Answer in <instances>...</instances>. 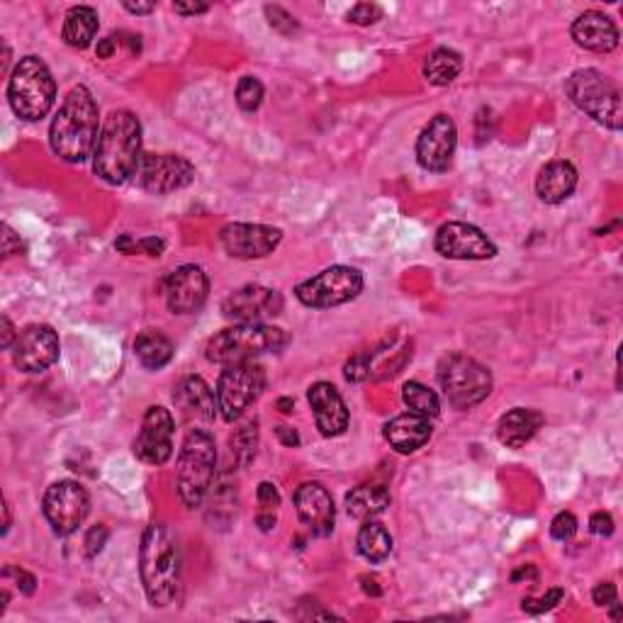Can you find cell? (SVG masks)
<instances>
[{
    "instance_id": "obj_32",
    "label": "cell",
    "mask_w": 623,
    "mask_h": 623,
    "mask_svg": "<svg viewBox=\"0 0 623 623\" xmlns=\"http://www.w3.org/2000/svg\"><path fill=\"white\" fill-rule=\"evenodd\" d=\"M402 400L409 407V412L424 414V417H429V419L439 417V412H441V402H439V397H436V392L429 390V387L422 383H414V380L404 383Z\"/></svg>"
},
{
    "instance_id": "obj_5",
    "label": "cell",
    "mask_w": 623,
    "mask_h": 623,
    "mask_svg": "<svg viewBox=\"0 0 623 623\" xmlns=\"http://www.w3.org/2000/svg\"><path fill=\"white\" fill-rule=\"evenodd\" d=\"M8 100L15 115L25 122H37L49 115L56 100V81L39 56H25L8 81Z\"/></svg>"
},
{
    "instance_id": "obj_45",
    "label": "cell",
    "mask_w": 623,
    "mask_h": 623,
    "mask_svg": "<svg viewBox=\"0 0 623 623\" xmlns=\"http://www.w3.org/2000/svg\"><path fill=\"white\" fill-rule=\"evenodd\" d=\"M20 251H22L20 237L8 227V224H3V256L10 258V256L20 254Z\"/></svg>"
},
{
    "instance_id": "obj_15",
    "label": "cell",
    "mask_w": 623,
    "mask_h": 623,
    "mask_svg": "<svg viewBox=\"0 0 623 623\" xmlns=\"http://www.w3.org/2000/svg\"><path fill=\"white\" fill-rule=\"evenodd\" d=\"M458 147V129L456 122L448 115H436L422 129L417 139V161L426 171L443 173L451 166L453 154Z\"/></svg>"
},
{
    "instance_id": "obj_30",
    "label": "cell",
    "mask_w": 623,
    "mask_h": 623,
    "mask_svg": "<svg viewBox=\"0 0 623 623\" xmlns=\"http://www.w3.org/2000/svg\"><path fill=\"white\" fill-rule=\"evenodd\" d=\"M463 71V56L448 47H439L424 61V78L431 86H448Z\"/></svg>"
},
{
    "instance_id": "obj_2",
    "label": "cell",
    "mask_w": 623,
    "mask_h": 623,
    "mask_svg": "<svg viewBox=\"0 0 623 623\" xmlns=\"http://www.w3.org/2000/svg\"><path fill=\"white\" fill-rule=\"evenodd\" d=\"M98 103L86 86H76L56 112L49 144L66 164H83L98 144Z\"/></svg>"
},
{
    "instance_id": "obj_31",
    "label": "cell",
    "mask_w": 623,
    "mask_h": 623,
    "mask_svg": "<svg viewBox=\"0 0 623 623\" xmlns=\"http://www.w3.org/2000/svg\"><path fill=\"white\" fill-rule=\"evenodd\" d=\"M356 546L358 553H361L368 563H383V560L390 558L392 553V536L383 524L370 519L361 526V531H358Z\"/></svg>"
},
{
    "instance_id": "obj_27",
    "label": "cell",
    "mask_w": 623,
    "mask_h": 623,
    "mask_svg": "<svg viewBox=\"0 0 623 623\" xmlns=\"http://www.w3.org/2000/svg\"><path fill=\"white\" fill-rule=\"evenodd\" d=\"M390 507V492L383 485H358L346 495V512L358 521H370Z\"/></svg>"
},
{
    "instance_id": "obj_48",
    "label": "cell",
    "mask_w": 623,
    "mask_h": 623,
    "mask_svg": "<svg viewBox=\"0 0 623 623\" xmlns=\"http://www.w3.org/2000/svg\"><path fill=\"white\" fill-rule=\"evenodd\" d=\"M173 10H176L178 15H202L210 10V5L207 3H173Z\"/></svg>"
},
{
    "instance_id": "obj_35",
    "label": "cell",
    "mask_w": 623,
    "mask_h": 623,
    "mask_svg": "<svg viewBox=\"0 0 623 623\" xmlns=\"http://www.w3.org/2000/svg\"><path fill=\"white\" fill-rule=\"evenodd\" d=\"M117 251H122V254H149V256H161L164 254V239L159 237H149V239H142V241H134L132 237H122L115 241Z\"/></svg>"
},
{
    "instance_id": "obj_18",
    "label": "cell",
    "mask_w": 623,
    "mask_h": 623,
    "mask_svg": "<svg viewBox=\"0 0 623 623\" xmlns=\"http://www.w3.org/2000/svg\"><path fill=\"white\" fill-rule=\"evenodd\" d=\"M59 336L47 324L27 327L13 346V363L22 373H42L59 361Z\"/></svg>"
},
{
    "instance_id": "obj_29",
    "label": "cell",
    "mask_w": 623,
    "mask_h": 623,
    "mask_svg": "<svg viewBox=\"0 0 623 623\" xmlns=\"http://www.w3.org/2000/svg\"><path fill=\"white\" fill-rule=\"evenodd\" d=\"M134 356L139 358L144 368L159 370L171 363L173 358V344L168 336L161 334L156 329H147L137 336L134 341Z\"/></svg>"
},
{
    "instance_id": "obj_12",
    "label": "cell",
    "mask_w": 623,
    "mask_h": 623,
    "mask_svg": "<svg viewBox=\"0 0 623 623\" xmlns=\"http://www.w3.org/2000/svg\"><path fill=\"white\" fill-rule=\"evenodd\" d=\"M134 183L154 195L176 193L195 181V166L176 154H142Z\"/></svg>"
},
{
    "instance_id": "obj_28",
    "label": "cell",
    "mask_w": 623,
    "mask_h": 623,
    "mask_svg": "<svg viewBox=\"0 0 623 623\" xmlns=\"http://www.w3.org/2000/svg\"><path fill=\"white\" fill-rule=\"evenodd\" d=\"M98 35V13L88 5H76L66 13L64 20V42L74 49H86L91 47V42Z\"/></svg>"
},
{
    "instance_id": "obj_7",
    "label": "cell",
    "mask_w": 623,
    "mask_h": 623,
    "mask_svg": "<svg viewBox=\"0 0 623 623\" xmlns=\"http://www.w3.org/2000/svg\"><path fill=\"white\" fill-rule=\"evenodd\" d=\"M565 93L582 112L609 129H621V91L609 76L597 69L575 71L565 83Z\"/></svg>"
},
{
    "instance_id": "obj_38",
    "label": "cell",
    "mask_w": 623,
    "mask_h": 623,
    "mask_svg": "<svg viewBox=\"0 0 623 623\" xmlns=\"http://www.w3.org/2000/svg\"><path fill=\"white\" fill-rule=\"evenodd\" d=\"M266 15L273 30H278L280 35H293V32H297V22L293 15L285 13V10L278 8V5H266Z\"/></svg>"
},
{
    "instance_id": "obj_22",
    "label": "cell",
    "mask_w": 623,
    "mask_h": 623,
    "mask_svg": "<svg viewBox=\"0 0 623 623\" xmlns=\"http://www.w3.org/2000/svg\"><path fill=\"white\" fill-rule=\"evenodd\" d=\"M572 39L589 52H611L619 47V30L609 15L589 10L572 22Z\"/></svg>"
},
{
    "instance_id": "obj_39",
    "label": "cell",
    "mask_w": 623,
    "mask_h": 623,
    "mask_svg": "<svg viewBox=\"0 0 623 623\" xmlns=\"http://www.w3.org/2000/svg\"><path fill=\"white\" fill-rule=\"evenodd\" d=\"M563 597H565L563 589H550V592H546V597L524 599L521 606H524L526 614H543V611H550L553 606H558L560 602H563Z\"/></svg>"
},
{
    "instance_id": "obj_9",
    "label": "cell",
    "mask_w": 623,
    "mask_h": 623,
    "mask_svg": "<svg viewBox=\"0 0 623 623\" xmlns=\"http://www.w3.org/2000/svg\"><path fill=\"white\" fill-rule=\"evenodd\" d=\"M363 293V275L351 266H331L322 273L302 280L295 288V297L312 310L346 305Z\"/></svg>"
},
{
    "instance_id": "obj_1",
    "label": "cell",
    "mask_w": 623,
    "mask_h": 623,
    "mask_svg": "<svg viewBox=\"0 0 623 623\" xmlns=\"http://www.w3.org/2000/svg\"><path fill=\"white\" fill-rule=\"evenodd\" d=\"M139 575L151 606H171L181 597V550L166 524L147 526L139 546Z\"/></svg>"
},
{
    "instance_id": "obj_44",
    "label": "cell",
    "mask_w": 623,
    "mask_h": 623,
    "mask_svg": "<svg viewBox=\"0 0 623 623\" xmlns=\"http://www.w3.org/2000/svg\"><path fill=\"white\" fill-rule=\"evenodd\" d=\"M589 531H592L594 536H611V533H614V519H611V514L606 512L592 514V519H589Z\"/></svg>"
},
{
    "instance_id": "obj_4",
    "label": "cell",
    "mask_w": 623,
    "mask_h": 623,
    "mask_svg": "<svg viewBox=\"0 0 623 623\" xmlns=\"http://www.w3.org/2000/svg\"><path fill=\"white\" fill-rule=\"evenodd\" d=\"M288 344V334L271 324H234L220 331L207 344V361L220 366L254 361L263 353H275Z\"/></svg>"
},
{
    "instance_id": "obj_43",
    "label": "cell",
    "mask_w": 623,
    "mask_h": 623,
    "mask_svg": "<svg viewBox=\"0 0 623 623\" xmlns=\"http://www.w3.org/2000/svg\"><path fill=\"white\" fill-rule=\"evenodd\" d=\"M592 599L597 606H614L616 599H619V592H616L614 582H602V585L594 587Z\"/></svg>"
},
{
    "instance_id": "obj_47",
    "label": "cell",
    "mask_w": 623,
    "mask_h": 623,
    "mask_svg": "<svg viewBox=\"0 0 623 623\" xmlns=\"http://www.w3.org/2000/svg\"><path fill=\"white\" fill-rule=\"evenodd\" d=\"M0 324H3V339H0V346H3V349H10V346H15V341H18L20 334H15L13 322H10L5 314L0 317Z\"/></svg>"
},
{
    "instance_id": "obj_23",
    "label": "cell",
    "mask_w": 623,
    "mask_h": 623,
    "mask_svg": "<svg viewBox=\"0 0 623 623\" xmlns=\"http://www.w3.org/2000/svg\"><path fill=\"white\" fill-rule=\"evenodd\" d=\"M431 419L424 414L407 412L385 424V441L395 448L397 453H414L431 439Z\"/></svg>"
},
{
    "instance_id": "obj_21",
    "label": "cell",
    "mask_w": 623,
    "mask_h": 623,
    "mask_svg": "<svg viewBox=\"0 0 623 623\" xmlns=\"http://www.w3.org/2000/svg\"><path fill=\"white\" fill-rule=\"evenodd\" d=\"M307 400L314 412V422L322 436H341L349 429V409L344 397L331 383H314L307 392Z\"/></svg>"
},
{
    "instance_id": "obj_16",
    "label": "cell",
    "mask_w": 623,
    "mask_h": 623,
    "mask_svg": "<svg viewBox=\"0 0 623 623\" xmlns=\"http://www.w3.org/2000/svg\"><path fill=\"white\" fill-rule=\"evenodd\" d=\"M283 232L278 227H268V224H246V222H234L220 232V241L232 258H263L273 254L278 249Z\"/></svg>"
},
{
    "instance_id": "obj_10",
    "label": "cell",
    "mask_w": 623,
    "mask_h": 623,
    "mask_svg": "<svg viewBox=\"0 0 623 623\" xmlns=\"http://www.w3.org/2000/svg\"><path fill=\"white\" fill-rule=\"evenodd\" d=\"M266 387V373L254 361L234 363L222 370L217 383V404L227 422H237L241 414L261 397Z\"/></svg>"
},
{
    "instance_id": "obj_54",
    "label": "cell",
    "mask_w": 623,
    "mask_h": 623,
    "mask_svg": "<svg viewBox=\"0 0 623 623\" xmlns=\"http://www.w3.org/2000/svg\"><path fill=\"white\" fill-rule=\"evenodd\" d=\"M278 407L283 409L285 414H290V412H293V400H280V402H278Z\"/></svg>"
},
{
    "instance_id": "obj_11",
    "label": "cell",
    "mask_w": 623,
    "mask_h": 623,
    "mask_svg": "<svg viewBox=\"0 0 623 623\" xmlns=\"http://www.w3.org/2000/svg\"><path fill=\"white\" fill-rule=\"evenodd\" d=\"M42 512L56 536H71L91 512V497L76 480L54 482L42 502Z\"/></svg>"
},
{
    "instance_id": "obj_33",
    "label": "cell",
    "mask_w": 623,
    "mask_h": 623,
    "mask_svg": "<svg viewBox=\"0 0 623 623\" xmlns=\"http://www.w3.org/2000/svg\"><path fill=\"white\" fill-rule=\"evenodd\" d=\"M229 446H232V456L239 465H249L251 460L256 458L258 424L256 422L241 424L239 429L232 434V439H229Z\"/></svg>"
},
{
    "instance_id": "obj_42",
    "label": "cell",
    "mask_w": 623,
    "mask_h": 623,
    "mask_svg": "<svg viewBox=\"0 0 623 623\" xmlns=\"http://www.w3.org/2000/svg\"><path fill=\"white\" fill-rule=\"evenodd\" d=\"M256 495H258V502H261L263 512H275V507L280 504L278 490H275V485H271V482H261Z\"/></svg>"
},
{
    "instance_id": "obj_20",
    "label": "cell",
    "mask_w": 623,
    "mask_h": 623,
    "mask_svg": "<svg viewBox=\"0 0 623 623\" xmlns=\"http://www.w3.org/2000/svg\"><path fill=\"white\" fill-rule=\"evenodd\" d=\"M295 509L302 524L310 526L314 536H329L334 531V499H331L327 487L319 485V482H305V485L297 487Z\"/></svg>"
},
{
    "instance_id": "obj_3",
    "label": "cell",
    "mask_w": 623,
    "mask_h": 623,
    "mask_svg": "<svg viewBox=\"0 0 623 623\" xmlns=\"http://www.w3.org/2000/svg\"><path fill=\"white\" fill-rule=\"evenodd\" d=\"M142 161V122L129 110H115L105 117L93 151V171L105 183H125Z\"/></svg>"
},
{
    "instance_id": "obj_52",
    "label": "cell",
    "mask_w": 623,
    "mask_h": 623,
    "mask_svg": "<svg viewBox=\"0 0 623 623\" xmlns=\"http://www.w3.org/2000/svg\"><path fill=\"white\" fill-rule=\"evenodd\" d=\"M256 521H258V526H261V531H271L275 526V514L273 512H261Z\"/></svg>"
},
{
    "instance_id": "obj_19",
    "label": "cell",
    "mask_w": 623,
    "mask_h": 623,
    "mask_svg": "<svg viewBox=\"0 0 623 623\" xmlns=\"http://www.w3.org/2000/svg\"><path fill=\"white\" fill-rule=\"evenodd\" d=\"M210 293V280L205 271L193 263L176 268L166 280V305L173 314H193L205 305Z\"/></svg>"
},
{
    "instance_id": "obj_24",
    "label": "cell",
    "mask_w": 623,
    "mask_h": 623,
    "mask_svg": "<svg viewBox=\"0 0 623 623\" xmlns=\"http://www.w3.org/2000/svg\"><path fill=\"white\" fill-rule=\"evenodd\" d=\"M173 400L178 407L183 409V414L188 417L202 419V422H212L217 417V392H212V387L200 378V375H188L181 380V385L173 392Z\"/></svg>"
},
{
    "instance_id": "obj_55",
    "label": "cell",
    "mask_w": 623,
    "mask_h": 623,
    "mask_svg": "<svg viewBox=\"0 0 623 623\" xmlns=\"http://www.w3.org/2000/svg\"><path fill=\"white\" fill-rule=\"evenodd\" d=\"M614 606H616V609H614V611H611V619H614V621H619V619H621V604H614Z\"/></svg>"
},
{
    "instance_id": "obj_25",
    "label": "cell",
    "mask_w": 623,
    "mask_h": 623,
    "mask_svg": "<svg viewBox=\"0 0 623 623\" xmlns=\"http://www.w3.org/2000/svg\"><path fill=\"white\" fill-rule=\"evenodd\" d=\"M577 168L570 161H550L536 178V195L546 205H560L575 193Z\"/></svg>"
},
{
    "instance_id": "obj_49",
    "label": "cell",
    "mask_w": 623,
    "mask_h": 623,
    "mask_svg": "<svg viewBox=\"0 0 623 623\" xmlns=\"http://www.w3.org/2000/svg\"><path fill=\"white\" fill-rule=\"evenodd\" d=\"M95 52H98L100 59H110V56L117 52V37L112 35V37L100 39V42H98V49H95Z\"/></svg>"
},
{
    "instance_id": "obj_37",
    "label": "cell",
    "mask_w": 623,
    "mask_h": 623,
    "mask_svg": "<svg viewBox=\"0 0 623 623\" xmlns=\"http://www.w3.org/2000/svg\"><path fill=\"white\" fill-rule=\"evenodd\" d=\"M575 533H577V519H575V514H570V512H560L553 519V524H550V536H553L555 541L565 543V541H570Z\"/></svg>"
},
{
    "instance_id": "obj_51",
    "label": "cell",
    "mask_w": 623,
    "mask_h": 623,
    "mask_svg": "<svg viewBox=\"0 0 623 623\" xmlns=\"http://www.w3.org/2000/svg\"><path fill=\"white\" fill-rule=\"evenodd\" d=\"M278 436L285 446H297V443H300V436H297L293 429H288V426H278Z\"/></svg>"
},
{
    "instance_id": "obj_53",
    "label": "cell",
    "mask_w": 623,
    "mask_h": 623,
    "mask_svg": "<svg viewBox=\"0 0 623 623\" xmlns=\"http://www.w3.org/2000/svg\"><path fill=\"white\" fill-rule=\"evenodd\" d=\"M361 582H363V589H366V594L380 597V587H378V580H375V577H361Z\"/></svg>"
},
{
    "instance_id": "obj_36",
    "label": "cell",
    "mask_w": 623,
    "mask_h": 623,
    "mask_svg": "<svg viewBox=\"0 0 623 623\" xmlns=\"http://www.w3.org/2000/svg\"><path fill=\"white\" fill-rule=\"evenodd\" d=\"M378 20H383V8L375 3H358L353 5L351 13H349V22H353V25H375Z\"/></svg>"
},
{
    "instance_id": "obj_8",
    "label": "cell",
    "mask_w": 623,
    "mask_h": 623,
    "mask_svg": "<svg viewBox=\"0 0 623 623\" xmlns=\"http://www.w3.org/2000/svg\"><path fill=\"white\" fill-rule=\"evenodd\" d=\"M439 383L448 404L456 409H470L492 392V375L482 363L465 353H451L439 366Z\"/></svg>"
},
{
    "instance_id": "obj_46",
    "label": "cell",
    "mask_w": 623,
    "mask_h": 623,
    "mask_svg": "<svg viewBox=\"0 0 623 623\" xmlns=\"http://www.w3.org/2000/svg\"><path fill=\"white\" fill-rule=\"evenodd\" d=\"M5 572H13L15 580H18L20 592H25V594H32V592H35L37 580H35V577L30 575V572H25V570H13V568H8Z\"/></svg>"
},
{
    "instance_id": "obj_41",
    "label": "cell",
    "mask_w": 623,
    "mask_h": 623,
    "mask_svg": "<svg viewBox=\"0 0 623 623\" xmlns=\"http://www.w3.org/2000/svg\"><path fill=\"white\" fill-rule=\"evenodd\" d=\"M108 536H110V531L105 529L103 524L93 526V529L88 531L86 543H83V546H86V555H88V558H95V555H98L100 550L105 548V543H108Z\"/></svg>"
},
{
    "instance_id": "obj_6",
    "label": "cell",
    "mask_w": 623,
    "mask_h": 623,
    "mask_svg": "<svg viewBox=\"0 0 623 623\" xmlns=\"http://www.w3.org/2000/svg\"><path fill=\"white\" fill-rule=\"evenodd\" d=\"M217 448L205 429H193L185 436L178 456V495L185 507H200L215 482Z\"/></svg>"
},
{
    "instance_id": "obj_40",
    "label": "cell",
    "mask_w": 623,
    "mask_h": 623,
    "mask_svg": "<svg viewBox=\"0 0 623 623\" xmlns=\"http://www.w3.org/2000/svg\"><path fill=\"white\" fill-rule=\"evenodd\" d=\"M344 375H346V380H351V383H363V380H366L370 375V356L368 353H358V356H353L351 361L346 363Z\"/></svg>"
},
{
    "instance_id": "obj_34",
    "label": "cell",
    "mask_w": 623,
    "mask_h": 623,
    "mask_svg": "<svg viewBox=\"0 0 623 623\" xmlns=\"http://www.w3.org/2000/svg\"><path fill=\"white\" fill-rule=\"evenodd\" d=\"M237 103L244 112H256L263 103V83L254 76H244L237 86Z\"/></svg>"
},
{
    "instance_id": "obj_26",
    "label": "cell",
    "mask_w": 623,
    "mask_h": 623,
    "mask_svg": "<svg viewBox=\"0 0 623 623\" xmlns=\"http://www.w3.org/2000/svg\"><path fill=\"white\" fill-rule=\"evenodd\" d=\"M543 426V414L533 412V409H512V412L504 414L497 424V439L504 443L507 448H521L526 446L536 431Z\"/></svg>"
},
{
    "instance_id": "obj_17",
    "label": "cell",
    "mask_w": 623,
    "mask_h": 623,
    "mask_svg": "<svg viewBox=\"0 0 623 623\" xmlns=\"http://www.w3.org/2000/svg\"><path fill=\"white\" fill-rule=\"evenodd\" d=\"M134 456L147 465H164L173 456V417L166 407H149L142 431L134 441Z\"/></svg>"
},
{
    "instance_id": "obj_50",
    "label": "cell",
    "mask_w": 623,
    "mask_h": 623,
    "mask_svg": "<svg viewBox=\"0 0 623 623\" xmlns=\"http://www.w3.org/2000/svg\"><path fill=\"white\" fill-rule=\"evenodd\" d=\"M156 8V3H125V10L132 15H149Z\"/></svg>"
},
{
    "instance_id": "obj_14",
    "label": "cell",
    "mask_w": 623,
    "mask_h": 623,
    "mask_svg": "<svg viewBox=\"0 0 623 623\" xmlns=\"http://www.w3.org/2000/svg\"><path fill=\"white\" fill-rule=\"evenodd\" d=\"M436 251L453 261H487L497 256V246L482 229L465 222H448L436 232Z\"/></svg>"
},
{
    "instance_id": "obj_13",
    "label": "cell",
    "mask_w": 623,
    "mask_h": 623,
    "mask_svg": "<svg viewBox=\"0 0 623 623\" xmlns=\"http://www.w3.org/2000/svg\"><path fill=\"white\" fill-rule=\"evenodd\" d=\"M222 312L237 324H263L283 312V295L266 285H244L222 302Z\"/></svg>"
}]
</instances>
